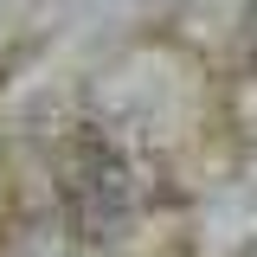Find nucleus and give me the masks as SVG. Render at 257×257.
Returning a JSON list of instances; mask_svg holds the SVG:
<instances>
[{"label": "nucleus", "instance_id": "1", "mask_svg": "<svg viewBox=\"0 0 257 257\" xmlns=\"http://www.w3.org/2000/svg\"><path fill=\"white\" fill-rule=\"evenodd\" d=\"M58 199L77 238L90 244H116L135 219V167L103 128H77L58 148Z\"/></svg>", "mask_w": 257, "mask_h": 257}]
</instances>
